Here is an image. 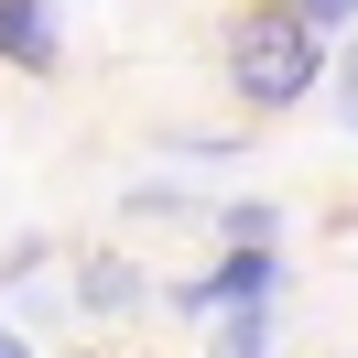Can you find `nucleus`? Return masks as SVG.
<instances>
[{"label": "nucleus", "instance_id": "nucleus-1", "mask_svg": "<svg viewBox=\"0 0 358 358\" xmlns=\"http://www.w3.org/2000/svg\"><path fill=\"white\" fill-rule=\"evenodd\" d=\"M228 87H239V109L282 120L315 98V76H326V33L293 11V0H250V11H228V44H217Z\"/></svg>", "mask_w": 358, "mask_h": 358}, {"label": "nucleus", "instance_id": "nucleus-2", "mask_svg": "<svg viewBox=\"0 0 358 358\" xmlns=\"http://www.w3.org/2000/svg\"><path fill=\"white\" fill-rule=\"evenodd\" d=\"M163 304L196 315V326H217V315H261V304H282V250H217L196 282H163Z\"/></svg>", "mask_w": 358, "mask_h": 358}, {"label": "nucleus", "instance_id": "nucleus-3", "mask_svg": "<svg viewBox=\"0 0 358 358\" xmlns=\"http://www.w3.org/2000/svg\"><path fill=\"white\" fill-rule=\"evenodd\" d=\"M0 66L11 76H66V22H55V0H0Z\"/></svg>", "mask_w": 358, "mask_h": 358}, {"label": "nucleus", "instance_id": "nucleus-4", "mask_svg": "<svg viewBox=\"0 0 358 358\" xmlns=\"http://www.w3.org/2000/svg\"><path fill=\"white\" fill-rule=\"evenodd\" d=\"M152 271L141 261H120V250H87V261H66V304H87V315H141L152 304Z\"/></svg>", "mask_w": 358, "mask_h": 358}, {"label": "nucleus", "instance_id": "nucleus-5", "mask_svg": "<svg viewBox=\"0 0 358 358\" xmlns=\"http://www.w3.org/2000/svg\"><path fill=\"white\" fill-rule=\"evenodd\" d=\"M271 336H282V304H261V315H217V326H206V358H271Z\"/></svg>", "mask_w": 358, "mask_h": 358}, {"label": "nucleus", "instance_id": "nucleus-6", "mask_svg": "<svg viewBox=\"0 0 358 358\" xmlns=\"http://www.w3.org/2000/svg\"><path fill=\"white\" fill-rule=\"evenodd\" d=\"M206 228H217V250H271V228H282V217H271L261 196H217V206H206Z\"/></svg>", "mask_w": 358, "mask_h": 358}, {"label": "nucleus", "instance_id": "nucleus-7", "mask_svg": "<svg viewBox=\"0 0 358 358\" xmlns=\"http://www.w3.org/2000/svg\"><path fill=\"white\" fill-rule=\"evenodd\" d=\"M293 11H304L315 33H358V0H293Z\"/></svg>", "mask_w": 358, "mask_h": 358}, {"label": "nucleus", "instance_id": "nucleus-8", "mask_svg": "<svg viewBox=\"0 0 358 358\" xmlns=\"http://www.w3.org/2000/svg\"><path fill=\"white\" fill-rule=\"evenodd\" d=\"M336 120L358 131V44H348V66H336Z\"/></svg>", "mask_w": 358, "mask_h": 358}, {"label": "nucleus", "instance_id": "nucleus-9", "mask_svg": "<svg viewBox=\"0 0 358 358\" xmlns=\"http://www.w3.org/2000/svg\"><path fill=\"white\" fill-rule=\"evenodd\" d=\"M0 358H33V348H22V326H0Z\"/></svg>", "mask_w": 358, "mask_h": 358}]
</instances>
